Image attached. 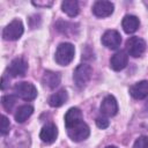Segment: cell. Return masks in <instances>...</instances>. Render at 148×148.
<instances>
[{"mask_svg": "<svg viewBox=\"0 0 148 148\" xmlns=\"http://www.w3.org/2000/svg\"><path fill=\"white\" fill-rule=\"evenodd\" d=\"M130 94L135 99H143L148 96V81H140L131 86Z\"/></svg>", "mask_w": 148, "mask_h": 148, "instance_id": "obj_14", "label": "cell"}, {"mask_svg": "<svg viewBox=\"0 0 148 148\" xmlns=\"http://www.w3.org/2000/svg\"><path fill=\"white\" fill-rule=\"evenodd\" d=\"M68 99V94L65 89H60L57 92H54L53 95L50 96L49 98V104L53 108H59L62 104H65Z\"/></svg>", "mask_w": 148, "mask_h": 148, "instance_id": "obj_16", "label": "cell"}, {"mask_svg": "<svg viewBox=\"0 0 148 148\" xmlns=\"http://www.w3.org/2000/svg\"><path fill=\"white\" fill-rule=\"evenodd\" d=\"M32 112H34V108L31 105H28V104L21 105L15 112V120L17 123H24L32 114Z\"/></svg>", "mask_w": 148, "mask_h": 148, "instance_id": "obj_19", "label": "cell"}, {"mask_svg": "<svg viewBox=\"0 0 148 148\" xmlns=\"http://www.w3.org/2000/svg\"><path fill=\"white\" fill-rule=\"evenodd\" d=\"M74 54H75V49H74L73 44H71V43H61L57 47L54 59L59 65L67 66L74 59Z\"/></svg>", "mask_w": 148, "mask_h": 148, "instance_id": "obj_1", "label": "cell"}, {"mask_svg": "<svg viewBox=\"0 0 148 148\" xmlns=\"http://www.w3.org/2000/svg\"><path fill=\"white\" fill-rule=\"evenodd\" d=\"M128 62V56L125 51L116 52L110 59V66L113 71H121L126 67Z\"/></svg>", "mask_w": 148, "mask_h": 148, "instance_id": "obj_12", "label": "cell"}, {"mask_svg": "<svg viewBox=\"0 0 148 148\" xmlns=\"http://www.w3.org/2000/svg\"><path fill=\"white\" fill-rule=\"evenodd\" d=\"M42 81L45 86L53 89L60 83V74H58L56 72H52V71H46L43 75Z\"/></svg>", "mask_w": 148, "mask_h": 148, "instance_id": "obj_17", "label": "cell"}, {"mask_svg": "<svg viewBox=\"0 0 148 148\" xmlns=\"http://www.w3.org/2000/svg\"><path fill=\"white\" fill-rule=\"evenodd\" d=\"M57 136H58V128L56 127L54 124H46L45 126H43L39 133V138L45 143H53Z\"/></svg>", "mask_w": 148, "mask_h": 148, "instance_id": "obj_13", "label": "cell"}, {"mask_svg": "<svg viewBox=\"0 0 148 148\" xmlns=\"http://www.w3.org/2000/svg\"><path fill=\"white\" fill-rule=\"evenodd\" d=\"M27 68H28V65L24 61V59L15 58L10 61L7 71L13 77H16V76H23L27 72Z\"/></svg>", "mask_w": 148, "mask_h": 148, "instance_id": "obj_10", "label": "cell"}, {"mask_svg": "<svg viewBox=\"0 0 148 148\" xmlns=\"http://www.w3.org/2000/svg\"><path fill=\"white\" fill-rule=\"evenodd\" d=\"M67 134H68V136L73 141L80 142V141L86 140L89 136L90 130H89V126L84 121H82V123H80V124H77V125L68 128L67 130Z\"/></svg>", "mask_w": 148, "mask_h": 148, "instance_id": "obj_6", "label": "cell"}, {"mask_svg": "<svg viewBox=\"0 0 148 148\" xmlns=\"http://www.w3.org/2000/svg\"><path fill=\"white\" fill-rule=\"evenodd\" d=\"M23 23L20 20H13L2 31V37L6 40H17L23 34Z\"/></svg>", "mask_w": 148, "mask_h": 148, "instance_id": "obj_3", "label": "cell"}, {"mask_svg": "<svg viewBox=\"0 0 148 148\" xmlns=\"http://www.w3.org/2000/svg\"><path fill=\"white\" fill-rule=\"evenodd\" d=\"M102 43L104 46H106L108 49L114 50L117 47L120 46L121 43V36L118 31L116 30H108L104 32V35L102 36Z\"/></svg>", "mask_w": 148, "mask_h": 148, "instance_id": "obj_8", "label": "cell"}, {"mask_svg": "<svg viewBox=\"0 0 148 148\" xmlns=\"http://www.w3.org/2000/svg\"><path fill=\"white\" fill-rule=\"evenodd\" d=\"M15 94L25 101H32L37 97V88L30 82H18L14 86Z\"/></svg>", "mask_w": 148, "mask_h": 148, "instance_id": "obj_4", "label": "cell"}, {"mask_svg": "<svg viewBox=\"0 0 148 148\" xmlns=\"http://www.w3.org/2000/svg\"><path fill=\"white\" fill-rule=\"evenodd\" d=\"M61 9L69 17H75L79 14V3L75 0H65L61 3Z\"/></svg>", "mask_w": 148, "mask_h": 148, "instance_id": "obj_18", "label": "cell"}, {"mask_svg": "<svg viewBox=\"0 0 148 148\" xmlns=\"http://www.w3.org/2000/svg\"><path fill=\"white\" fill-rule=\"evenodd\" d=\"M113 3L110 1H104V0H99L96 1L92 6V13L97 16V17H106L110 16L113 13Z\"/></svg>", "mask_w": 148, "mask_h": 148, "instance_id": "obj_9", "label": "cell"}, {"mask_svg": "<svg viewBox=\"0 0 148 148\" xmlns=\"http://www.w3.org/2000/svg\"><path fill=\"white\" fill-rule=\"evenodd\" d=\"M105 148H117V147L116 146H106Z\"/></svg>", "mask_w": 148, "mask_h": 148, "instance_id": "obj_24", "label": "cell"}, {"mask_svg": "<svg viewBox=\"0 0 148 148\" xmlns=\"http://www.w3.org/2000/svg\"><path fill=\"white\" fill-rule=\"evenodd\" d=\"M91 75H92V68L87 64H81L75 68L73 79L79 88H83L91 79Z\"/></svg>", "mask_w": 148, "mask_h": 148, "instance_id": "obj_2", "label": "cell"}, {"mask_svg": "<svg viewBox=\"0 0 148 148\" xmlns=\"http://www.w3.org/2000/svg\"><path fill=\"white\" fill-rule=\"evenodd\" d=\"M9 127H10V124H9V120L6 116H2L1 117V124H0V131H1V134L2 135H6L8 132H9Z\"/></svg>", "mask_w": 148, "mask_h": 148, "instance_id": "obj_21", "label": "cell"}, {"mask_svg": "<svg viewBox=\"0 0 148 148\" xmlns=\"http://www.w3.org/2000/svg\"><path fill=\"white\" fill-rule=\"evenodd\" d=\"M99 111H101V114H103L105 117L116 116L118 112V104H117L116 98L111 95H108L106 97H104V99L101 103Z\"/></svg>", "mask_w": 148, "mask_h": 148, "instance_id": "obj_7", "label": "cell"}, {"mask_svg": "<svg viewBox=\"0 0 148 148\" xmlns=\"http://www.w3.org/2000/svg\"><path fill=\"white\" fill-rule=\"evenodd\" d=\"M126 50L130 56L133 58H138L142 56V53L146 50V42L140 37H131L126 40Z\"/></svg>", "mask_w": 148, "mask_h": 148, "instance_id": "obj_5", "label": "cell"}, {"mask_svg": "<svg viewBox=\"0 0 148 148\" xmlns=\"http://www.w3.org/2000/svg\"><path fill=\"white\" fill-rule=\"evenodd\" d=\"M133 148H148V136H140L135 140Z\"/></svg>", "mask_w": 148, "mask_h": 148, "instance_id": "obj_22", "label": "cell"}, {"mask_svg": "<svg viewBox=\"0 0 148 148\" xmlns=\"http://www.w3.org/2000/svg\"><path fill=\"white\" fill-rule=\"evenodd\" d=\"M96 125H97V127H99V128H102V130H104V128H106L108 126H109V120H108V117H105V116H98L97 118H96Z\"/></svg>", "mask_w": 148, "mask_h": 148, "instance_id": "obj_23", "label": "cell"}, {"mask_svg": "<svg viewBox=\"0 0 148 148\" xmlns=\"http://www.w3.org/2000/svg\"><path fill=\"white\" fill-rule=\"evenodd\" d=\"M15 103H16V99H15V97L12 96V95H6V96H3V97L1 98V104H2L3 109H5L6 111H8V112L13 110Z\"/></svg>", "mask_w": 148, "mask_h": 148, "instance_id": "obj_20", "label": "cell"}, {"mask_svg": "<svg viewBox=\"0 0 148 148\" xmlns=\"http://www.w3.org/2000/svg\"><path fill=\"white\" fill-rule=\"evenodd\" d=\"M82 121H83V116L80 109L77 108H71L65 114V126L67 130Z\"/></svg>", "mask_w": 148, "mask_h": 148, "instance_id": "obj_11", "label": "cell"}, {"mask_svg": "<svg viewBox=\"0 0 148 148\" xmlns=\"http://www.w3.org/2000/svg\"><path fill=\"white\" fill-rule=\"evenodd\" d=\"M121 25H123V29L126 34H133L138 30L139 25H140V22H139V18L134 15H126L124 18H123V22H121Z\"/></svg>", "mask_w": 148, "mask_h": 148, "instance_id": "obj_15", "label": "cell"}]
</instances>
